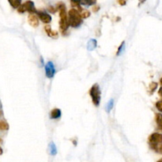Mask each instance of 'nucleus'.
Instances as JSON below:
<instances>
[{
  "label": "nucleus",
  "instance_id": "nucleus-1",
  "mask_svg": "<svg viewBox=\"0 0 162 162\" xmlns=\"http://www.w3.org/2000/svg\"><path fill=\"white\" fill-rule=\"evenodd\" d=\"M57 10H59V17H60V21H59V26H60V30L62 32H66V29L69 27V23H68V17L67 13H66V6L63 2H59L56 6Z\"/></svg>",
  "mask_w": 162,
  "mask_h": 162
},
{
  "label": "nucleus",
  "instance_id": "nucleus-2",
  "mask_svg": "<svg viewBox=\"0 0 162 162\" xmlns=\"http://www.w3.org/2000/svg\"><path fill=\"white\" fill-rule=\"evenodd\" d=\"M68 23L69 26L73 28H77L82 23V18L81 17L79 11L76 9H71L68 12Z\"/></svg>",
  "mask_w": 162,
  "mask_h": 162
},
{
  "label": "nucleus",
  "instance_id": "nucleus-3",
  "mask_svg": "<svg viewBox=\"0 0 162 162\" xmlns=\"http://www.w3.org/2000/svg\"><path fill=\"white\" fill-rule=\"evenodd\" d=\"M90 95L92 98L93 103L95 106H98L101 101V90L97 84L93 85L90 90Z\"/></svg>",
  "mask_w": 162,
  "mask_h": 162
},
{
  "label": "nucleus",
  "instance_id": "nucleus-4",
  "mask_svg": "<svg viewBox=\"0 0 162 162\" xmlns=\"http://www.w3.org/2000/svg\"><path fill=\"white\" fill-rule=\"evenodd\" d=\"M45 73L46 76L48 78H52L54 77L55 73H56V69H55L54 64L52 62H47L45 66Z\"/></svg>",
  "mask_w": 162,
  "mask_h": 162
},
{
  "label": "nucleus",
  "instance_id": "nucleus-5",
  "mask_svg": "<svg viewBox=\"0 0 162 162\" xmlns=\"http://www.w3.org/2000/svg\"><path fill=\"white\" fill-rule=\"evenodd\" d=\"M150 144H159L162 143V134L153 133L149 137Z\"/></svg>",
  "mask_w": 162,
  "mask_h": 162
},
{
  "label": "nucleus",
  "instance_id": "nucleus-6",
  "mask_svg": "<svg viewBox=\"0 0 162 162\" xmlns=\"http://www.w3.org/2000/svg\"><path fill=\"white\" fill-rule=\"evenodd\" d=\"M37 17L38 18L41 19V22L45 24H48L52 22V17L50 14H47L45 12H37Z\"/></svg>",
  "mask_w": 162,
  "mask_h": 162
},
{
  "label": "nucleus",
  "instance_id": "nucleus-7",
  "mask_svg": "<svg viewBox=\"0 0 162 162\" xmlns=\"http://www.w3.org/2000/svg\"><path fill=\"white\" fill-rule=\"evenodd\" d=\"M22 5H23L26 11L29 12L30 14H34L37 12L35 9V6H34V2L32 1H26L24 3H22Z\"/></svg>",
  "mask_w": 162,
  "mask_h": 162
},
{
  "label": "nucleus",
  "instance_id": "nucleus-8",
  "mask_svg": "<svg viewBox=\"0 0 162 162\" xmlns=\"http://www.w3.org/2000/svg\"><path fill=\"white\" fill-rule=\"evenodd\" d=\"M28 22H29V25L34 28L39 26V18L34 14H29V17H28Z\"/></svg>",
  "mask_w": 162,
  "mask_h": 162
},
{
  "label": "nucleus",
  "instance_id": "nucleus-9",
  "mask_svg": "<svg viewBox=\"0 0 162 162\" xmlns=\"http://www.w3.org/2000/svg\"><path fill=\"white\" fill-rule=\"evenodd\" d=\"M44 30H45L46 33L49 36V37H53V38H56L58 37V32L57 31L52 30L50 26H44Z\"/></svg>",
  "mask_w": 162,
  "mask_h": 162
},
{
  "label": "nucleus",
  "instance_id": "nucleus-10",
  "mask_svg": "<svg viewBox=\"0 0 162 162\" xmlns=\"http://www.w3.org/2000/svg\"><path fill=\"white\" fill-rule=\"evenodd\" d=\"M61 114L62 113H61L60 109H59V108H54V109L52 110L51 113H50V117H51V119L56 120V119H59L61 116Z\"/></svg>",
  "mask_w": 162,
  "mask_h": 162
},
{
  "label": "nucleus",
  "instance_id": "nucleus-11",
  "mask_svg": "<svg viewBox=\"0 0 162 162\" xmlns=\"http://www.w3.org/2000/svg\"><path fill=\"white\" fill-rule=\"evenodd\" d=\"M96 45H97V42L95 39H90V41H88L87 43V49H88V51L91 52L93 50H94L96 48Z\"/></svg>",
  "mask_w": 162,
  "mask_h": 162
},
{
  "label": "nucleus",
  "instance_id": "nucleus-12",
  "mask_svg": "<svg viewBox=\"0 0 162 162\" xmlns=\"http://www.w3.org/2000/svg\"><path fill=\"white\" fill-rule=\"evenodd\" d=\"M156 123L157 124V127L160 130L162 131V114L157 113L155 115Z\"/></svg>",
  "mask_w": 162,
  "mask_h": 162
},
{
  "label": "nucleus",
  "instance_id": "nucleus-13",
  "mask_svg": "<svg viewBox=\"0 0 162 162\" xmlns=\"http://www.w3.org/2000/svg\"><path fill=\"white\" fill-rule=\"evenodd\" d=\"M150 147L158 154H162V143L159 144H150Z\"/></svg>",
  "mask_w": 162,
  "mask_h": 162
},
{
  "label": "nucleus",
  "instance_id": "nucleus-14",
  "mask_svg": "<svg viewBox=\"0 0 162 162\" xmlns=\"http://www.w3.org/2000/svg\"><path fill=\"white\" fill-rule=\"evenodd\" d=\"M49 152L51 154V155L54 156L57 154V150H56V146L53 142H51L49 144Z\"/></svg>",
  "mask_w": 162,
  "mask_h": 162
},
{
  "label": "nucleus",
  "instance_id": "nucleus-15",
  "mask_svg": "<svg viewBox=\"0 0 162 162\" xmlns=\"http://www.w3.org/2000/svg\"><path fill=\"white\" fill-rule=\"evenodd\" d=\"M9 2H10V4L11 5V7L17 9L22 5V2H21L20 0H11V1H9Z\"/></svg>",
  "mask_w": 162,
  "mask_h": 162
},
{
  "label": "nucleus",
  "instance_id": "nucleus-16",
  "mask_svg": "<svg viewBox=\"0 0 162 162\" xmlns=\"http://www.w3.org/2000/svg\"><path fill=\"white\" fill-rule=\"evenodd\" d=\"M80 14H81V18H87L90 16V12L87 10H83L81 9V10L79 11Z\"/></svg>",
  "mask_w": 162,
  "mask_h": 162
},
{
  "label": "nucleus",
  "instance_id": "nucleus-17",
  "mask_svg": "<svg viewBox=\"0 0 162 162\" xmlns=\"http://www.w3.org/2000/svg\"><path fill=\"white\" fill-rule=\"evenodd\" d=\"M9 129V124L4 120H0V130H7Z\"/></svg>",
  "mask_w": 162,
  "mask_h": 162
},
{
  "label": "nucleus",
  "instance_id": "nucleus-18",
  "mask_svg": "<svg viewBox=\"0 0 162 162\" xmlns=\"http://www.w3.org/2000/svg\"><path fill=\"white\" fill-rule=\"evenodd\" d=\"M113 105H114V101L113 99H111L106 105L107 112H110V111H111V110L112 109V108H113Z\"/></svg>",
  "mask_w": 162,
  "mask_h": 162
},
{
  "label": "nucleus",
  "instance_id": "nucleus-19",
  "mask_svg": "<svg viewBox=\"0 0 162 162\" xmlns=\"http://www.w3.org/2000/svg\"><path fill=\"white\" fill-rule=\"evenodd\" d=\"M157 88V83L154 82V81L151 82L150 84V86H149V89H150V91L151 94L155 91Z\"/></svg>",
  "mask_w": 162,
  "mask_h": 162
},
{
  "label": "nucleus",
  "instance_id": "nucleus-20",
  "mask_svg": "<svg viewBox=\"0 0 162 162\" xmlns=\"http://www.w3.org/2000/svg\"><path fill=\"white\" fill-rule=\"evenodd\" d=\"M124 50H125V44H124V42H123L121 44H120V47H119L118 51H117V53H116L117 56H120V55H121L122 53L124 52Z\"/></svg>",
  "mask_w": 162,
  "mask_h": 162
},
{
  "label": "nucleus",
  "instance_id": "nucleus-21",
  "mask_svg": "<svg viewBox=\"0 0 162 162\" xmlns=\"http://www.w3.org/2000/svg\"><path fill=\"white\" fill-rule=\"evenodd\" d=\"M71 7H78V10H79L78 11H80V10H81V8L80 7V2H77V1H71Z\"/></svg>",
  "mask_w": 162,
  "mask_h": 162
},
{
  "label": "nucleus",
  "instance_id": "nucleus-22",
  "mask_svg": "<svg viewBox=\"0 0 162 162\" xmlns=\"http://www.w3.org/2000/svg\"><path fill=\"white\" fill-rule=\"evenodd\" d=\"M94 3H96V1H90V0H87V1H81L80 2V4H84V5H93Z\"/></svg>",
  "mask_w": 162,
  "mask_h": 162
},
{
  "label": "nucleus",
  "instance_id": "nucleus-23",
  "mask_svg": "<svg viewBox=\"0 0 162 162\" xmlns=\"http://www.w3.org/2000/svg\"><path fill=\"white\" fill-rule=\"evenodd\" d=\"M156 107H157V109L159 110L160 111L162 112V101H159L156 103Z\"/></svg>",
  "mask_w": 162,
  "mask_h": 162
},
{
  "label": "nucleus",
  "instance_id": "nucleus-24",
  "mask_svg": "<svg viewBox=\"0 0 162 162\" xmlns=\"http://www.w3.org/2000/svg\"><path fill=\"white\" fill-rule=\"evenodd\" d=\"M48 10L51 12V13H53V14H54L55 12L57 10V8H56V7H52V6H50V7H48Z\"/></svg>",
  "mask_w": 162,
  "mask_h": 162
},
{
  "label": "nucleus",
  "instance_id": "nucleus-25",
  "mask_svg": "<svg viewBox=\"0 0 162 162\" xmlns=\"http://www.w3.org/2000/svg\"><path fill=\"white\" fill-rule=\"evenodd\" d=\"M92 10H93V11L94 12V13H96V12L100 10V7L97 5H95V6H93V8H92Z\"/></svg>",
  "mask_w": 162,
  "mask_h": 162
},
{
  "label": "nucleus",
  "instance_id": "nucleus-26",
  "mask_svg": "<svg viewBox=\"0 0 162 162\" xmlns=\"http://www.w3.org/2000/svg\"><path fill=\"white\" fill-rule=\"evenodd\" d=\"M158 94H159V96H160V97H162V86H161V87H160V89H159Z\"/></svg>",
  "mask_w": 162,
  "mask_h": 162
},
{
  "label": "nucleus",
  "instance_id": "nucleus-27",
  "mask_svg": "<svg viewBox=\"0 0 162 162\" xmlns=\"http://www.w3.org/2000/svg\"><path fill=\"white\" fill-rule=\"evenodd\" d=\"M118 3L121 6H123L126 4V1H118Z\"/></svg>",
  "mask_w": 162,
  "mask_h": 162
},
{
  "label": "nucleus",
  "instance_id": "nucleus-28",
  "mask_svg": "<svg viewBox=\"0 0 162 162\" xmlns=\"http://www.w3.org/2000/svg\"><path fill=\"white\" fill-rule=\"evenodd\" d=\"M2 154V150L1 148H0V155H1V154Z\"/></svg>",
  "mask_w": 162,
  "mask_h": 162
},
{
  "label": "nucleus",
  "instance_id": "nucleus-29",
  "mask_svg": "<svg viewBox=\"0 0 162 162\" xmlns=\"http://www.w3.org/2000/svg\"><path fill=\"white\" fill-rule=\"evenodd\" d=\"M160 85H161V86H162V78H160Z\"/></svg>",
  "mask_w": 162,
  "mask_h": 162
},
{
  "label": "nucleus",
  "instance_id": "nucleus-30",
  "mask_svg": "<svg viewBox=\"0 0 162 162\" xmlns=\"http://www.w3.org/2000/svg\"><path fill=\"white\" fill-rule=\"evenodd\" d=\"M157 162H162V158H161V159H160V160H158V161H157Z\"/></svg>",
  "mask_w": 162,
  "mask_h": 162
}]
</instances>
